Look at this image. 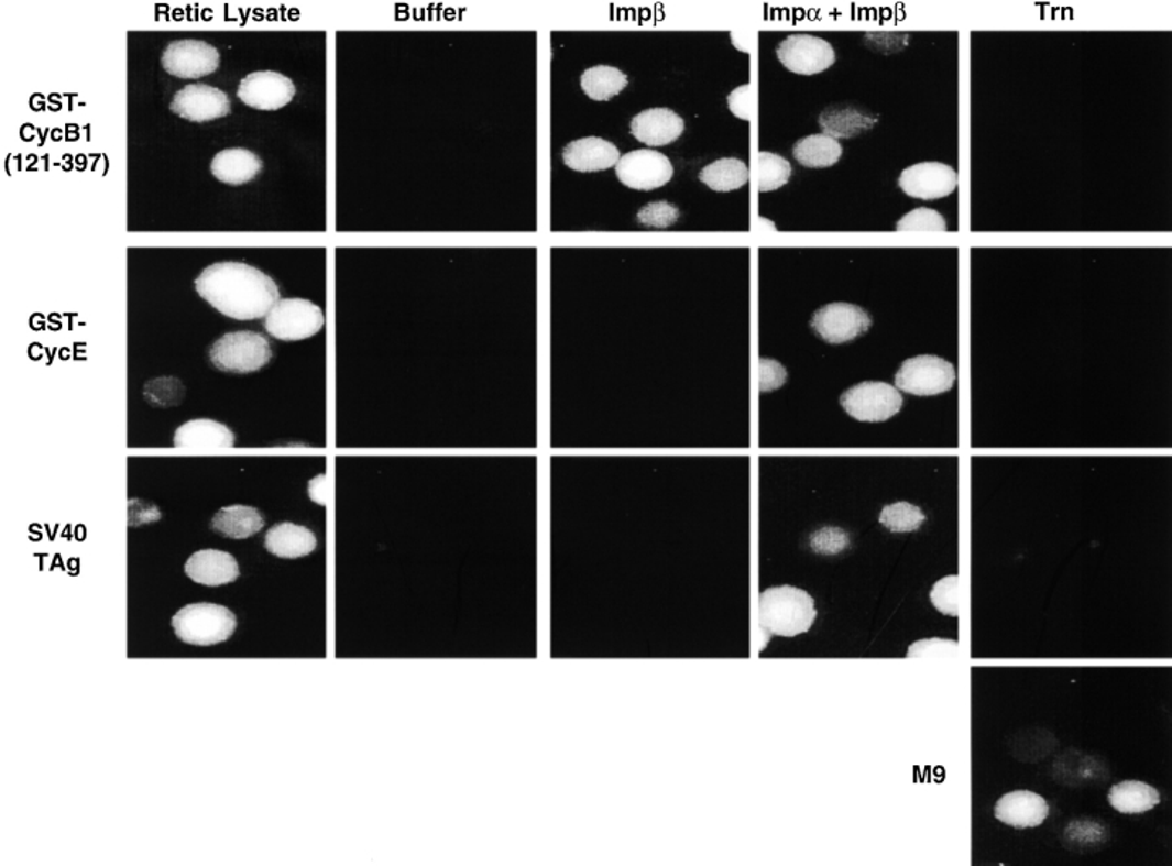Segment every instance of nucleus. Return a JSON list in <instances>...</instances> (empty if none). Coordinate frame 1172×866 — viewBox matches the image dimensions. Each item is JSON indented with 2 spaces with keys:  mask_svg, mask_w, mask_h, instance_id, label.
<instances>
[{
  "mask_svg": "<svg viewBox=\"0 0 1172 866\" xmlns=\"http://www.w3.org/2000/svg\"><path fill=\"white\" fill-rule=\"evenodd\" d=\"M197 294L223 316L238 321L266 318L281 300L274 278L244 263H216L195 281Z\"/></svg>",
  "mask_w": 1172,
  "mask_h": 866,
  "instance_id": "nucleus-1",
  "label": "nucleus"
},
{
  "mask_svg": "<svg viewBox=\"0 0 1172 866\" xmlns=\"http://www.w3.org/2000/svg\"><path fill=\"white\" fill-rule=\"evenodd\" d=\"M759 627L769 635L797 637L807 634L817 621L813 596L797 587L781 585L759 594Z\"/></svg>",
  "mask_w": 1172,
  "mask_h": 866,
  "instance_id": "nucleus-2",
  "label": "nucleus"
},
{
  "mask_svg": "<svg viewBox=\"0 0 1172 866\" xmlns=\"http://www.w3.org/2000/svg\"><path fill=\"white\" fill-rule=\"evenodd\" d=\"M172 626L179 640L197 647H209L232 637L237 629V616L222 604L191 603L172 617Z\"/></svg>",
  "mask_w": 1172,
  "mask_h": 866,
  "instance_id": "nucleus-3",
  "label": "nucleus"
},
{
  "mask_svg": "<svg viewBox=\"0 0 1172 866\" xmlns=\"http://www.w3.org/2000/svg\"><path fill=\"white\" fill-rule=\"evenodd\" d=\"M216 369L229 373H253L273 359L270 339L256 331L227 332L209 351Z\"/></svg>",
  "mask_w": 1172,
  "mask_h": 866,
  "instance_id": "nucleus-4",
  "label": "nucleus"
},
{
  "mask_svg": "<svg viewBox=\"0 0 1172 866\" xmlns=\"http://www.w3.org/2000/svg\"><path fill=\"white\" fill-rule=\"evenodd\" d=\"M325 314L305 298H281L264 318V329L281 341H302L318 335Z\"/></svg>",
  "mask_w": 1172,
  "mask_h": 866,
  "instance_id": "nucleus-5",
  "label": "nucleus"
},
{
  "mask_svg": "<svg viewBox=\"0 0 1172 866\" xmlns=\"http://www.w3.org/2000/svg\"><path fill=\"white\" fill-rule=\"evenodd\" d=\"M956 383L953 363L938 355H917L903 360L896 373V388L916 396H935L950 392Z\"/></svg>",
  "mask_w": 1172,
  "mask_h": 866,
  "instance_id": "nucleus-6",
  "label": "nucleus"
},
{
  "mask_svg": "<svg viewBox=\"0 0 1172 866\" xmlns=\"http://www.w3.org/2000/svg\"><path fill=\"white\" fill-rule=\"evenodd\" d=\"M845 413L859 423H885L902 409L903 396L886 382H862L841 394Z\"/></svg>",
  "mask_w": 1172,
  "mask_h": 866,
  "instance_id": "nucleus-7",
  "label": "nucleus"
},
{
  "mask_svg": "<svg viewBox=\"0 0 1172 866\" xmlns=\"http://www.w3.org/2000/svg\"><path fill=\"white\" fill-rule=\"evenodd\" d=\"M810 325L822 341L844 344L868 332L873 321L872 316L858 305L835 302L814 311Z\"/></svg>",
  "mask_w": 1172,
  "mask_h": 866,
  "instance_id": "nucleus-8",
  "label": "nucleus"
},
{
  "mask_svg": "<svg viewBox=\"0 0 1172 866\" xmlns=\"http://www.w3.org/2000/svg\"><path fill=\"white\" fill-rule=\"evenodd\" d=\"M162 66L169 76L200 79L219 69L220 53L206 41H173L163 51Z\"/></svg>",
  "mask_w": 1172,
  "mask_h": 866,
  "instance_id": "nucleus-9",
  "label": "nucleus"
},
{
  "mask_svg": "<svg viewBox=\"0 0 1172 866\" xmlns=\"http://www.w3.org/2000/svg\"><path fill=\"white\" fill-rule=\"evenodd\" d=\"M781 66L798 76L824 73L835 63V51L829 41L813 35H790L777 46Z\"/></svg>",
  "mask_w": 1172,
  "mask_h": 866,
  "instance_id": "nucleus-10",
  "label": "nucleus"
},
{
  "mask_svg": "<svg viewBox=\"0 0 1172 866\" xmlns=\"http://www.w3.org/2000/svg\"><path fill=\"white\" fill-rule=\"evenodd\" d=\"M672 163L661 152L651 149L632 151L620 158L616 175L624 186L637 191H654L671 182Z\"/></svg>",
  "mask_w": 1172,
  "mask_h": 866,
  "instance_id": "nucleus-11",
  "label": "nucleus"
},
{
  "mask_svg": "<svg viewBox=\"0 0 1172 866\" xmlns=\"http://www.w3.org/2000/svg\"><path fill=\"white\" fill-rule=\"evenodd\" d=\"M240 101L260 111H277L295 97L294 81L274 70L248 74L237 91Z\"/></svg>",
  "mask_w": 1172,
  "mask_h": 866,
  "instance_id": "nucleus-12",
  "label": "nucleus"
},
{
  "mask_svg": "<svg viewBox=\"0 0 1172 866\" xmlns=\"http://www.w3.org/2000/svg\"><path fill=\"white\" fill-rule=\"evenodd\" d=\"M899 188L913 199H941L957 188V173L946 163H916L900 173Z\"/></svg>",
  "mask_w": 1172,
  "mask_h": 866,
  "instance_id": "nucleus-13",
  "label": "nucleus"
},
{
  "mask_svg": "<svg viewBox=\"0 0 1172 866\" xmlns=\"http://www.w3.org/2000/svg\"><path fill=\"white\" fill-rule=\"evenodd\" d=\"M169 110L191 122H209L230 113V100L220 88L191 84L176 91Z\"/></svg>",
  "mask_w": 1172,
  "mask_h": 866,
  "instance_id": "nucleus-14",
  "label": "nucleus"
},
{
  "mask_svg": "<svg viewBox=\"0 0 1172 866\" xmlns=\"http://www.w3.org/2000/svg\"><path fill=\"white\" fill-rule=\"evenodd\" d=\"M1049 813L1048 800L1029 790L1005 793L994 808L995 818L1000 823L1016 829L1039 827L1048 820Z\"/></svg>",
  "mask_w": 1172,
  "mask_h": 866,
  "instance_id": "nucleus-15",
  "label": "nucleus"
},
{
  "mask_svg": "<svg viewBox=\"0 0 1172 866\" xmlns=\"http://www.w3.org/2000/svg\"><path fill=\"white\" fill-rule=\"evenodd\" d=\"M631 132L648 147H661L681 138L684 119L668 108H650L632 118Z\"/></svg>",
  "mask_w": 1172,
  "mask_h": 866,
  "instance_id": "nucleus-16",
  "label": "nucleus"
},
{
  "mask_svg": "<svg viewBox=\"0 0 1172 866\" xmlns=\"http://www.w3.org/2000/svg\"><path fill=\"white\" fill-rule=\"evenodd\" d=\"M620 149L601 138H583L563 147L562 160L570 169L579 173H596L610 169L620 162Z\"/></svg>",
  "mask_w": 1172,
  "mask_h": 866,
  "instance_id": "nucleus-17",
  "label": "nucleus"
},
{
  "mask_svg": "<svg viewBox=\"0 0 1172 866\" xmlns=\"http://www.w3.org/2000/svg\"><path fill=\"white\" fill-rule=\"evenodd\" d=\"M185 572L193 582L207 587L232 583L240 577V567L232 553L219 549H202L186 560Z\"/></svg>",
  "mask_w": 1172,
  "mask_h": 866,
  "instance_id": "nucleus-18",
  "label": "nucleus"
},
{
  "mask_svg": "<svg viewBox=\"0 0 1172 866\" xmlns=\"http://www.w3.org/2000/svg\"><path fill=\"white\" fill-rule=\"evenodd\" d=\"M264 546L267 551L282 559H298L315 551L318 539L307 526L284 522L277 523L266 533Z\"/></svg>",
  "mask_w": 1172,
  "mask_h": 866,
  "instance_id": "nucleus-19",
  "label": "nucleus"
},
{
  "mask_svg": "<svg viewBox=\"0 0 1172 866\" xmlns=\"http://www.w3.org/2000/svg\"><path fill=\"white\" fill-rule=\"evenodd\" d=\"M263 169V160L248 149L234 147L219 152L212 160L210 172L219 182L241 186L253 182Z\"/></svg>",
  "mask_w": 1172,
  "mask_h": 866,
  "instance_id": "nucleus-20",
  "label": "nucleus"
},
{
  "mask_svg": "<svg viewBox=\"0 0 1172 866\" xmlns=\"http://www.w3.org/2000/svg\"><path fill=\"white\" fill-rule=\"evenodd\" d=\"M173 441L179 448H230L234 434L219 420L193 419L176 429Z\"/></svg>",
  "mask_w": 1172,
  "mask_h": 866,
  "instance_id": "nucleus-21",
  "label": "nucleus"
},
{
  "mask_svg": "<svg viewBox=\"0 0 1172 866\" xmlns=\"http://www.w3.org/2000/svg\"><path fill=\"white\" fill-rule=\"evenodd\" d=\"M1107 801L1119 813L1143 814L1161 803V794L1157 788L1140 780H1124L1110 787Z\"/></svg>",
  "mask_w": 1172,
  "mask_h": 866,
  "instance_id": "nucleus-22",
  "label": "nucleus"
},
{
  "mask_svg": "<svg viewBox=\"0 0 1172 866\" xmlns=\"http://www.w3.org/2000/svg\"><path fill=\"white\" fill-rule=\"evenodd\" d=\"M213 531L232 539H247L256 535L264 526V516L254 507L248 505H230L220 508L212 516Z\"/></svg>",
  "mask_w": 1172,
  "mask_h": 866,
  "instance_id": "nucleus-23",
  "label": "nucleus"
},
{
  "mask_svg": "<svg viewBox=\"0 0 1172 866\" xmlns=\"http://www.w3.org/2000/svg\"><path fill=\"white\" fill-rule=\"evenodd\" d=\"M699 179L716 193L736 191L749 182V168L740 158L716 160L703 166Z\"/></svg>",
  "mask_w": 1172,
  "mask_h": 866,
  "instance_id": "nucleus-24",
  "label": "nucleus"
},
{
  "mask_svg": "<svg viewBox=\"0 0 1172 866\" xmlns=\"http://www.w3.org/2000/svg\"><path fill=\"white\" fill-rule=\"evenodd\" d=\"M793 155L807 168H828L841 160L842 145L831 135H808L795 144Z\"/></svg>",
  "mask_w": 1172,
  "mask_h": 866,
  "instance_id": "nucleus-25",
  "label": "nucleus"
},
{
  "mask_svg": "<svg viewBox=\"0 0 1172 866\" xmlns=\"http://www.w3.org/2000/svg\"><path fill=\"white\" fill-rule=\"evenodd\" d=\"M820 124L825 135L851 139L872 129L876 119L855 108H828L820 117Z\"/></svg>",
  "mask_w": 1172,
  "mask_h": 866,
  "instance_id": "nucleus-26",
  "label": "nucleus"
},
{
  "mask_svg": "<svg viewBox=\"0 0 1172 866\" xmlns=\"http://www.w3.org/2000/svg\"><path fill=\"white\" fill-rule=\"evenodd\" d=\"M580 85L591 100L607 101L617 97L627 87L628 79L617 67L594 66L582 74Z\"/></svg>",
  "mask_w": 1172,
  "mask_h": 866,
  "instance_id": "nucleus-27",
  "label": "nucleus"
},
{
  "mask_svg": "<svg viewBox=\"0 0 1172 866\" xmlns=\"http://www.w3.org/2000/svg\"><path fill=\"white\" fill-rule=\"evenodd\" d=\"M791 176V165L787 158L773 152H759L757 155V188L760 193L776 191L787 185Z\"/></svg>",
  "mask_w": 1172,
  "mask_h": 866,
  "instance_id": "nucleus-28",
  "label": "nucleus"
},
{
  "mask_svg": "<svg viewBox=\"0 0 1172 866\" xmlns=\"http://www.w3.org/2000/svg\"><path fill=\"white\" fill-rule=\"evenodd\" d=\"M925 522L927 516L922 508L909 504V502H896V504L886 505L881 515H879V523L892 533L917 531V529L922 528Z\"/></svg>",
  "mask_w": 1172,
  "mask_h": 866,
  "instance_id": "nucleus-29",
  "label": "nucleus"
},
{
  "mask_svg": "<svg viewBox=\"0 0 1172 866\" xmlns=\"http://www.w3.org/2000/svg\"><path fill=\"white\" fill-rule=\"evenodd\" d=\"M145 401L156 407H173L183 403L186 396V388L183 385L182 380L175 379V376H158V379L149 380L144 385Z\"/></svg>",
  "mask_w": 1172,
  "mask_h": 866,
  "instance_id": "nucleus-30",
  "label": "nucleus"
},
{
  "mask_svg": "<svg viewBox=\"0 0 1172 866\" xmlns=\"http://www.w3.org/2000/svg\"><path fill=\"white\" fill-rule=\"evenodd\" d=\"M930 601L944 616H960V577L948 575L938 580L930 591Z\"/></svg>",
  "mask_w": 1172,
  "mask_h": 866,
  "instance_id": "nucleus-31",
  "label": "nucleus"
},
{
  "mask_svg": "<svg viewBox=\"0 0 1172 866\" xmlns=\"http://www.w3.org/2000/svg\"><path fill=\"white\" fill-rule=\"evenodd\" d=\"M896 229L899 232H946L948 226L944 217L929 207H919L899 220Z\"/></svg>",
  "mask_w": 1172,
  "mask_h": 866,
  "instance_id": "nucleus-32",
  "label": "nucleus"
},
{
  "mask_svg": "<svg viewBox=\"0 0 1172 866\" xmlns=\"http://www.w3.org/2000/svg\"><path fill=\"white\" fill-rule=\"evenodd\" d=\"M848 545H851L848 533L839 526H824L810 536L811 549L821 556H835V553L845 551Z\"/></svg>",
  "mask_w": 1172,
  "mask_h": 866,
  "instance_id": "nucleus-33",
  "label": "nucleus"
},
{
  "mask_svg": "<svg viewBox=\"0 0 1172 866\" xmlns=\"http://www.w3.org/2000/svg\"><path fill=\"white\" fill-rule=\"evenodd\" d=\"M678 219V207L672 206L671 202H666V200L647 204V206L642 207L637 213V220L642 226L658 230L668 229V227H671Z\"/></svg>",
  "mask_w": 1172,
  "mask_h": 866,
  "instance_id": "nucleus-34",
  "label": "nucleus"
},
{
  "mask_svg": "<svg viewBox=\"0 0 1172 866\" xmlns=\"http://www.w3.org/2000/svg\"><path fill=\"white\" fill-rule=\"evenodd\" d=\"M960 651V644L956 640H946V638H923V640L913 642L907 650V657L909 658H950Z\"/></svg>",
  "mask_w": 1172,
  "mask_h": 866,
  "instance_id": "nucleus-35",
  "label": "nucleus"
},
{
  "mask_svg": "<svg viewBox=\"0 0 1172 866\" xmlns=\"http://www.w3.org/2000/svg\"><path fill=\"white\" fill-rule=\"evenodd\" d=\"M787 369L781 365L780 362L774 359H759V370H757V379H759V392L769 393L774 390L780 388L787 382Z\"/></svg>",
  "mask_w": 1172,
  "mask_h": 866,
  "instance_id": "nucleus-36",
  "label": "nucleus"
},
{
  "mask_svg": "<svg viewBox=\"0 0 1172 866\" xmlns=\"http://www.w3.org/2000/svg\"><path fill=\"white\" fill-rule=\"evenodd\" d=\"M729 108L736 118L749 121L754 111V94L749 84L735 88L729 95Z\"/></svg>",
  "mask_w": 1172,
  "mask_h": 866,
  "instance_id": "nucleus-37",
  "label": "nucleus"
},
{
  "mask_svg": "<svg viewBox=\"0 0 1172 866\" xmlns=\"http://www.w3.org/2000/svg\"><path fill=\"white\" fill-rule=\"evenodd\" d=\"M129 526L147 525V523L158 522L162 518V512L152 502L142 501V498H129Z\"/></svg>",
  "mask_w": 1172,
  "mask_h": 866,
  "instance_id": "nucleus-38",
  "label": "nucleus"
},
{
  "mask_svg": "<svg viewBox=\"0 0 1172 866\" xmlns=\"http://www.w3.org/2000/svg\"><path fill=\"white\" fill-rule=\"evenodd\" d=\"M308 495L319 505L328 504V475L318 474L308 481Z\"/></svg>",
  "mask_w": 1172,
  "mask_h": 866,
  "instance_id": "nucleus-39",
  "label": "nucleus"
},
{
  "mask_svg": "<svg viewBox=\"0 0 1172 866\" xmlns=\"http://www.w3.org/2000/svg\"><path fill=\"white\" fill-rule=\"evenodd\" d=\"M730 36H732L736 50L744 51V53H749V51L753 50L756 35H754L753 32H749V30H736V32H732V35Z\"/></svg>",
  "mask_w": 1172,
  "mask_h": 866,
  "instance_id": "nucleus-40",
  "label": "nucleus"
}]
</instances>
